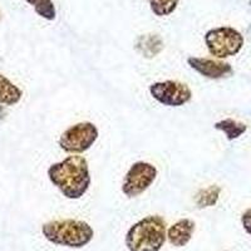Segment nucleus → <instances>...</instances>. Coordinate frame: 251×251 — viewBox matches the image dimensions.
<instances>
[{
    "instance_id": "13",
    "label": "nucleus",
    "mask_w": 251,
    "mask_h": 251,
    "mask_svg": "<svg viewBox=\"0 0 251 251\" xmlns=\"http://www.w3.org/2000/svg\"><path fill=\"white\" fill-rule=\"evenodd\" d=\"M25 1L34 6L35 13L44 19L54 20L57 17L55 6L51 0H25Z\"/></svg>"
},
{
    "instance_id": "11",
    "label": "nucleus",
    "mask_w": 251,
    "mask_h": 251,
    "mask_svg": "<svg viewBox=\"0 0 251 251\" xmlns=\"http://www.w3.org/2000/svg\"><path fill=\"white\" fill-rule=\"evenodd\" d=\"M214 128L223 132L228 141H234L241 137L248 131V126L243 122L232 120V118H225V120H221L215 123Z\"/></svg>"
},
{
    "instance_id": "15",
    "label": "nucleus",
    "mask_w": 251,
    "mask_h": 251,
    "mask_svg": "<svg viewBox=\"0 0 251 251\" xmlns=\"http://www.w3.org/2000/svg\"><path fill=\"white\" fill-rule=\"evenodd\" d=\"M160 39V37L157 34H149L145 35V37H141L138 39L137 43V49L142 53L145 57L147 58H152L154 57L156 54H158L162 48H157V47H152V43L157 42V40Z\"/></svg>"
},
{
    "instance_id": "12",
    "label": "nucleus",
    "mask_w": 251,
    "mask_h": 251,
    "mask_svg": "<svg viewBox=\"0 0 251 251\" xmlns=\"http://www.w3.org/2000/svg\"><path fill=\"white\" fill-rule=\"evenodd\" d=\"M221 194V187L217 185H210L208 187L202 188L195 196V203L199 208L212 207L217 203Z\"/></svg>"
},
{
    "instance_id": "6",
    "label": "nucleus",
    "mask_w": 251,
    "mask_h": 251,
    "mask_svg": "<svg viewBox=\"0 0 251 251\" xmlns=\"http://www.w3.org/2000/svg\"><path fill=\"white\" fill-rule=\"evenodd\" d=\"M158 171L156 166L145 161L134 162L126 174L122 182V192L128 199H133L146 192L153 185Z\"/></svg>"
},
{
    "instance_id": "4",
    "label": "nucleus",
    "mask_w": 251,
    "mask_h": 251,
    "mask_svg": "<svg viewBox=\"0 0 251 251\" xmlns=\"http://www.w3.org/2000/svg\"><path fill=\"white\" fill-rule=\"evenodd\" d=\"M244 37L231 26L210 29L205 34V44L208 53L217 59H225L239 54L244 47Z\"/></svg>"
},
{
    "instance_id": "9",
    "label": "nucleus",
    "mask_w": 251,
    "mask_h": 251,
    "mask_svg": "<svg viewBox=\"0 0 251 251\" xmlns=\"http://www.w3.org/2000/svg\"><path fill=\"white\" fill-rule=\"evenodd\" d=\"M195 228H196V224H195L194 220H178L167 230V240L171 245L176 246V248H182L190 243V240L192 239V235L195 232Z\"/></svg>"
},
{
    "instance_id": "1",
    "label": "nucleus",
    "mask_w": 251,
    "mask_h": 251,
    "mask_svg": "<svg viewBox=\"0 0 251 251\" xmlns=\"http://www.w3.org/2000/svg\"><path fill=\"white\" fill-rule=\"evenodd\" d=\"M48 178L69 200H79L87 194L92 183L88 161L78 154L53 163L48 169Z\"/></svg>"
},
{
    "instance_id": "8",
    "label": "nucleus",
    "mask_w": 251,
    "mask_h": 251,
    "mask_svg": "<svg viewBox=\"0 0 251 251\" xmlns=\"http://www.w3.org/2000/svg\"><path fill=\"white\" fill-rule=\"evenodd\" d=\"M187 64L190 68L208 79H223L232 75L234 69L231 64L224 60L210 59V58L188 57Z\"/></svg>"
},
{
    "instance_id": "3",
    "label": "nucleus",
    "mask_w": 251,
    "mask_h": 251,
    "mask_svg": "<svg viewBox=\"0 0 251 251\" xmlns=\"http://www.w3.org/2000/svg\"><path fill=\"white\" fill-rule=\"evenodd\" d=\"M42 232L49 243L73 249L88 245L94 236L89 224L73 219L49 221L42 226Z\"/></svg>"
},
{
    "instance_id": "5",
    "label": "nucleus",
    "mask_w": 251,
    "mask_h": 251,
    "mask_svg": "<svg viewBox=\"0 0 251 251\" xmlns=\"http://www.w3.org/2000/svg\"><path fill=\"white\" fill-rule=\"evenodd\" d=\"M100 136L97 126L92 122H79L71 126L59 138V147L67 153L79 154L88 151Z\"/></svg>"
},
{
    "instance_id": "16",
    "label": "nucleus",
    "mask_w": 251,
    "mask_h": 251,
    "mask_svg": "<svg viewBox=\"0 0 251 251\" xmlns=\"http://www.w3.org/2000/svg\"><path fill=\"white\" fill-rule=\"evenodd\" d=\"M241 224L246 232L251 236V208H248L241 216Z\"/></svg>"
},
{
    "instance_id": "7",
    "label": "nucleus",
    "mask_w": 251,
    "mask_h": 251,
    "mask_svg": "<svg viewBox=\"0 0 251 251\" xmlns=\"http://www.w3.org/2000/svg\"><path fill=\"white\" fill-rule=\"evenodd\" d=\"M149 91L154 100L166 107H182L192 100L191 88L178 80L154 82Z\"/></svg>"
},
{
    "instance_id": "17",
    "label": "nucleus",
    "mask_w": 251,
    "mask_h": 251,
    "mask_svg": "<svg viewBox=\"0 0 251 251\" xmlns=\"http://www.w3.org/2000/svg\"><path fill=\"white\" fill-rule=\"evenodd\" d=\"M250 5H251V0H250Z\"/></svg>"
},
{
    "instance_id": "10",
    "label": "nucleus",
    "mask_w": 251,
    "mask_h": 251,
    "mask_svg": "<svg viewBox=\"0 0 251 251\" xmlns=\"http://www.w3.org/2000/svg\"><path fill=\"white\" fill-rule=\"evenodd\" d=\"M23 92L5 75H0V104L14 106L20 102Z\"/></svg>"
},
{
    "instance_id": "2",
    "label": "nucleus",
    "mask_w": 251,
    "mask_h": 251,
    "mask_svg": "<svg viewBox=\"0 0 251 251\" xmlns=\"http://www.w3.org/2000/svg\"><path fill=\"white\" fill-rule=\"evenodd\" d=\"M167 239V224L158 215L143 217L126 234V246L129 251H160Z\"/></svg>"
},
{
    "instance_id": "14",
    "label": "nucleus",
    "mask_w": 251,
    "mask_h": 251,
    "mask_svg": "<svg viewBox=\"0 0 251 251\" xmlns=\"http://www.w3.org/2000/svg\"><path fill=\"white\" fill-rule=\"evenodd\" d=\"M152 13L157 17H167L176 10L178 0H149Z\"/></svg>"
}]
</instances>
